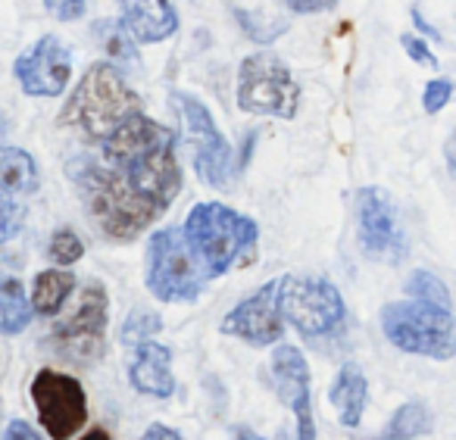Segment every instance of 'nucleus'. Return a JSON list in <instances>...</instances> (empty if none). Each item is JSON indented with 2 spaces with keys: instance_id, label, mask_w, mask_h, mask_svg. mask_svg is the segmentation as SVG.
I'll return each instance as SVG.
<instances>
[{
  "instance_id": "24",
  "label": "nucleus",
  "mask_w": 456,
  "mask_h": 440,
  "mask_svg": "<svg viewBox=\"0 0 456 440\" xmlns=\"http://www.w3.org/2000/svg\"><path fill=\"white\" fill-rule=\"evenodd\" d=\"M94 38L110 53V63H126L138 66V51H134V38L126 32V26L116 20H101L94 26Z\"/></svg>"
},
{
  "instance_id": "27",
  "label": "nucleus",
  "mask_w": 456,
  "mask_h": 440,
  "mask_svg": "<svg viewBox=\"0 0 456 440\" xmlns=\"http://www.w3.org/2000/svg\"><path fill=\"white\" fill-rule=\"evenodd\" d=\"M159 328H163V319H159L153 309H132L126 325H122L119 338H122V344H141V340H151Z\"/></svg>"
},
{
  "instance_id": "38",
  "label": "nucleus",
  "mask_w": 456,
  "mask_h": 440,
  "mask_svg": "<svg viewBox=\"0 0 456 440\" xmlns=\"http://www.w3.org/2000/svg\"><path fill=\"white\" fill-rule=\"evenodd\" d=\"M82 440H110V434H107V431H101V428H94V431H88Z\"/></svg>"
},
{
  "instance_id": "7",
  "label": "nucleus",
  "mask_w": 456,
  "mask_h": 440,
  "mask_svg": "<svg viewBox=\"0 0 456 440\" xmlns=\"http://www.w3.org/2000/svg\"><path fill=\"white\" fill-rule=\"evenodd\" d=\"M238 107L250 116L294 119L300 110V85L288 63L273 51H256L238 66Z\"/></svg>"
},
{
  "instance_id": "16",
  "label": "nucleus",
  "mask_w": 456,
  "mask_h": 440,
  "mask_svg": "<svg viewBox=\"0 0 456 440\" xmlns=\"http://www.w3.org/2000/svg\"><path fill=\"white\" fill-rule=\"evenodd\" d=\"M128 381L138 394L169 400L175 394V375H172V350L157 340L134 344V359L128 369Z\"/></svg>"
},
{
  "instance_id": "17",
  "label": "nucleus",
  "mask_w": 456,
  "mask_h": 440,
  "mask_svg": "<svg viewBox=\"0 0 456 440\" xmlns=\"http://www.w3.org/2000/svg\"><path fill=\"white\" fill-rule=\"evenodd\" d=\"M122 26L134 45H159L178 32V13L172 0H122Z\"/></svg>"
},
{
  "instance_id": "32",
  "label": "nucleus",
  "mask_w": 456,
  "mask_h": 440,
  "mask_svg": "<svg viewBox=\"0 0 456 440\" xmlns=\"http://www.w3.org/2000/svg\"><path fill=\"white\" fill-rule=\"evenodd\" d=\"M285 7L300 16H310V13H325V10L338 7V0H285Z\"/></svg>"
},
{
  "instance_id": "12",
  "label": "nucleus",
  "mask_w": 456,
  "mask_h": 440,
  "mask_svg": "<svg viewBox=\"0 0 456 440\" xmlns=\"http://www.w3.org/2000/svg\"><path fill=\"white\" fill-rule=\"evenodd\" d=\"M32 403L38 409V421L53 440H69L88 421V396L82 381L63 371L41 369L32 378Z\"/></svg>"
},
{
  "instance_id": "22",
  "label": "nucleus",
  "mask_w": 456,
  "mask_h": 440,
  "mask_svg": "<svg viewBox=\"0 0 456 440\" xmlns=\"http://www.w3.org/2000/svg\"><path fill=\"white\" fill-rule=\"evenodd\" d=\"M431 428H435V415H431L428 403L410 400L391 415V421H387L379 437L369 440H419L425 434H431Z\"/></svg>"
},
{
  "instance_id": "19",
  "label": "nucleus",
  "mask_w": 456,
  "mask_h": 440,
  "mask_svg": "<svg viewBox=\"0 0 456 440\" xmlns=\"http://www.w3.org/2000/svg\"><path fill=\"white\" fill-rule=\"evenodd\" d=\"M32 300L22 281L0 265V334H22L32 325Z\"/></svg>"
},
{
  "instance_id": "35",
  "label": "nucleus",
  "mask_w": 456,
  "mask_h": 440,
  "mask_svg": "<svg viewBox=\"0 0 456 440\" xmlns=\"http://www.w3.org/2000/svg\"><path fill=\"white\" fill-rule=\"evenodd\" d=\"M410 20H412V26H416L419 32L425 35V38H435V41H441V35H437V29L431 26V22H425V16H422V10H419V7H412Z\"/></svg>"
},
{
  "instance_id": "2",
  "label": "nucleus",
  "mask_w": 456,
  "mask_h": 440,
  "mask_svg": "<svg viewBox=\"0 0 456 440\" xmlns=\"http://www.w3.org/2000/svg\"><path fill=\"white\" fill-rule=\"evenodd\" d=\"M69 178L76 184L82 207L94 228L110 240H128L141 238L153 222L163 216L157 203H151L144 194L126 182L116 169H110L103 159L94 157H76L69 163Z\"/></svg>"
},
{
  "instance_id": "21",
  "label": "nucleus",
  "mask_w": 456,
  "mask_h": 440,
  "mask_svg": "<svg viewBox=\"0 0 456 440\" xmlns=\"http://www.w3.org/2000/svg\"><path fill=\"white\" fill-rule=\"evenodd\" d=\"M38 188V166L32 153L22 147L0 144V191L10 194H32Z\"/></svg>"
},
{
  "instance_id": "31",
  "label": "nucleus",
  "mask_w": 456,
  "mask_h": 440,
  "mask_svg": "<svg viewBox=\"0 0 456 440\" xmlns=\"http://www.w3.org/2000/svg\"><path fill=\"white\" fill-rule=\"evenodd\" d=\"M88 0H45V10L60 22H76L85 16Z\"/></svg>"
},
{
  "instance_id": "36",
  "label": "nucleus",
  "mask_w": 456,
  "mask_h": 440,
  "mask_svg": "<svg viewBox=\"0 0 456 440\" xmlns=\"http://www.w3.org/2000/svg\"><path fill=\"white\" fill-rule=\"evenodd\" d=\"M444 159H447L450 172L456 175V128L447 134V141H444Z\"/></svg>"
},
{
  "instance_id": "26",
  "label": "nucleus",
  "mask_w": 456,
  "mask_h": 440,
  "mask_svg": "<svg viewBox=\"0 0 456 440\" xmlns=\"http://www.w3.org/2000/svg\"><path fill=\"white\" fill-rule=\"evenodd\" d=\"M47 257H51V263L60 265V269L78 263V259L85 257L82 238H78L72 228H57V232L51 234V240H47Z\"/></svg>"
},
{
  "instance_id": "1",
  "label": "nucleus",
  "mask_w": 456,
  "mask_h": 440,
  "mask_svg": "<svg viewBox=\"0 0 456 440\" xmlns=\"http://www.w3.org/2000/svg\"><path fill=\"white\" fill-rule=\"evenodd\" d=\"M175 141L178 134L172 128L159 126L144 113H134L101 141V159L166 213L182 191Z\"/></svg>"
},
{
  "instance_id": "25",
  "label": "nucleus",
  "mask_w": 456,
  "mask_h": 440,
  "mask_svg": "<svg viewBox=\"0 0 456 440\" xmlns=\"http://www.w3.org/2000/svg\"><path fill=\"white\" fill-rule=\"evenodd\" d=\"M406 297L410 300H419V303H431V306H441V309H450L453 300H450V288L428 269H416L403 284Z\"/></svg>"
},
{
  "instance_id": "39",
  "label": "nucleus",
  "mask_w": 456,
  "mask_h": 440,
  "mask_svg": "<svg viewBox=\"0 0 456 440\" xmlns=\"http://www.w3.org/2000/svg\"><path fill=\"white\" fill-rule=\"evenodd\" d=\"M10 132V126H7V116L0 113V134H7Z\"/></svg>"
},
{
  "instance_id": "5",
  "label": "nucleus",
  "mask_w": 456,
  "mask_h": 440,
  "mask_svg": "<svg viewBox=\"0 0 456 440\" xmlns=\"http://www.w3.org/2000/svg\"><path fill=\"white\" fill-rule=\"evenodd\" d=\"M144 281L163 303H194L209 281V272L184 240L182 228H159L147 240Z\"/></svg>"
},
{
  "instance_id": "4",
  "label": "nucleus",
  "mask_w": 456,
  "mask_h": 440,
  "mask_svg": "<svg viewBox=\"0 0 456 440\" xmlns=\"http://www.w3.org/2000/svg\"><path fill=\"white\" fill-rule=\"evenodd\" d=\"M141 113V97L126 82L116 63H94L76 85L72 97L60 113V126L76 128L88 141L101 144L128 116Z\"/></svg>"
},
{
  "instance_id": "8",
  "label": "nucleus",
  "mask_w": 456,
  "mask_h": 440,
  "mask_svg": "<svg viewBox=\"0 0 456 440\" xmlns=\"http://www.w3.org/2000/svg\"><path fill=\"white\" fill-rule=\"evenodd\" d=\"M172 107L182 119V138L188 144L191 163H194L200 182L219 191L232 188L238 175L235 151L219 132L213 113L194 94H184V91H172Z\"/></svg>"
},
{
  "instance_id": "30",
  "label": "nucleus",
  "mask_w": 456,
  "mask_h": 440,
  "mask_svg": "<svg viewBox=\"0 0 456 440\" xmlns=\"http://www.w3.org/2000/svg\"><path fill=\"white\" fill-rule=\"evenodd\" d=\"M400 47H403V53L412 60V63H419V66H425V69H435L437 72V57H435V51H428V45H425L419 35H400Z\"/></svg>"
},
{
  "instance_id": "37",
  "label": "nucleus",
  "mask_w": 456,
  "mask_h": 440,
  "mask_svg": "<svg viewBox=\"0 0 456 440\" xmlns=\"http://www.w3.org/2000/svg\"><path fill=\"white\" fill-rule=\"evenodd\" d=\"M235 440H263V437L256 431H250L248 425H238L235 428Z\"/></svg>"
},
{
  "instance_id": "14",
  "label": "nucleus",
  "mask_w": 456,
  "mask_h": 440,
  "mask_svg": "<svg viewBox=\"0 0 456 440\" xmlns=\"http://www.w3.org/2000/svg\"><path fill=\"white\" fill-rule=\"evenodd\" d=\"M269 384L285 406H291L297 419V440H316L313 421V394H310V363L304 350L294 344H279L269 363Z\"/></svg>"
},
{
  "instance_id": "15",
  "label": "nucleus",
  "mask_w": 456,
  "mask_h": 440,
  "mask_svg": "<svg viewBox=\"0 0 456 440\" xmlns=\"http://www.w3.org/2000/svg\"><path fill=\"white\" fill-rule=\"evenodd\" d=\"M13 76L28 97H60L72 78V53L57 35H45L16 57Z\"/></svg>"
},
{
  "instance_id": "6",
  "label": "nucleus",
  "mask_w": 456,
  "mask_h": 440,
  "mask_svg": "<svg viewBox=\"0 0 456 440\" xmlns=\"http://www.w3.org/2000/svg\"><path fill=\"white\" fill-rule=\"evenodd\" d=\"M381 331L397 350L425 359L456 356V315L419 300H394L381 309Z\"/></svg>"
},
{
  "instance_id": "9",
  "label": "nucleus",
  "mask_w": 456,
  "mask_h": 440,
  "mask_svg": "<svg viewBox=\"0 0 456 440\" xmlns=\"http://www.w3.org/2000/svg\"><path fill=\"white\" fill-rule=\"evenodd\" d=\"M279 309L291 328L304 338H325L347 315L341 290L322 275H281Z\"/></svg>"
},
{
  "instance_id": "34",
  "label": "nucleus",
  "mask_w": 456,
  "mask_h": 440,
  "mask_svg": "<svg viewBox=\"0 0 456 440\" xmlns=\"http://www.w3.org/2000/svg\"><path fill=\"white\" fill-rule=\"evenodd\" d=\"M141 440H184V437L178 431H172L169 425H159L157 421V425H151L144 434H141Z\"/></svg>"
},
{
  "instance_id": "29",
  "label": "nucleus",
  "mask_w": 456,
  "mask_h": 440,
  "mask_svg": "<svg viewBox=\"0 0 456 440\" xmlns=\"http://www.w3.org/2000/svg\"><path fill=\"white\" fill-rule=\"evenodd\" d=\"M453 101V82L450 78H431L428 85H425V91H422V110L428 116H435V113H441L447 103Z\"/></svg>"
},
{
  "instance_id": "20",
  "label": "nucleus",
  "mask_w": 456,
  "mask_h": 440,
  "mask_svg": "<svg viewBox=\"0 0 456 440\" xmlns=\"http://www.w3.org/2000/svg\"><path fill=\"white\" fill-rule=\"evenodd\" d=\"M72 290H76V275L69 269H60L57 265V269L38 272L32 284V297H28L35 315H45V319L57 315L66 306V300L72 297Z\"/></svg>"
},
{
  "instance_id": "10",
  "label": "nucleus",
  "mask_w": 456,
  "mask_h": 440,
  "mask_svg": "<svg viewBox=\"0 0 456 440\" xmlns=\"http://www.w3.org/2000/svg\"><path fill=\"white\" fill-rule=\"evenodd\" d=\"M107 322H110L107 290H103L101 281H88L82 297H78V306L51 328L47 344L66 363L91 365L107 350Z\"/></svg>"
},
{
  "instance_id": "3",
  "label": "nucleus",
  "mask_w": 456,
  "mask_h": 440,
  "mask_svg": "<svg viewBox=\"0 0 456 440\" xmlns=\"http://www.w3.org/2000/svg\"><path fill=\"white\" fill-rule=\"evenodd\" d=\"M182 232L209 278H219L235 265L250 263L260 244V225L219 200L197 203L184 219Z\"/></svg>"
},
{
  "instance_id": "11",
  "label": "nucleus",
  "mask_w": 456,
  "mask_h": 440,
  "mask_svg": "<svg viewBox=\"0 0 456 440\" xmlns=\"http://www.w3.org/2000/svg\"><path fill=\"white\" fill-rule=\"evenodd\" d=\"M356 238L372 263L397 265L410 253V240L385 188L366 184L356 191Z\"/></svg>"
},
{
  "instance_id": "13",
  "label": "nucleus",
  "mask_w": 456,
  "mask_h": 440,
  "mask_svg": "<svg viewBox=\"0 0 456 440\" xmlns=\"http://www.w3.org/2000/svg\"><path fill=\"white\" fill-rule=\"evenodd\" d=\"M222 334L238 338L250 346H273L285 338V315L279 309V278L248 294L228 309L219 325Z\"/></svg>"
},
{
  "instance_id": "18",
  "label": "nucleus",
  "mask_w": 456,
  "mask_h": 440,
  "mask_svg": "<svg viewBox=\"0 0 456 440\" xmlns=\"http://www.w3.org/2000/svg\"><path fill=\"white\" fill-rule=\"evenodd\" d=\"M329 400L335 406L338 419L344 428H356L366 415V400H369V381L362 375V369L356 363H344L338 369L335 381L329 387Z\"/></svg>"
},
{
  "instance_id": "40",
  "label": "nucleus",
  "mask_w": 456,
  "mask_h": 440,
  "mask_svg": "<svg viewBox=\"0 0 456 440\" xmlns=\"http://www.w3.org/2000/svg\"><path fill=\"white\" fill-rule=\"evenodd\" d=\"M116 4H122V0H116Z\"/></svg>"
},
{
  "instance_id": "23",
  "label": "nucleus",
  "mask_w": 456,
  "mask_h": 440,
  "mask_svg": "<svg viewBox=\"0 0 456 440\" xmlns=\"http://www.w3.org/2000/svg\"><path fill=\"white\" fill-rule=\"evenodd\" d=\"M235 20H238V26H241V32L260 47L275 45V41L288 32V22L275 13H266V10H241L238 7Z\"/></svg>"
},
{
  "instance_id": "33",
  "label": "nucleus",
  "mask_w": 456,
  "mask_h": 440,
  "mask_svg": "<svg viewBox=\"0 0 456 440\" xmlns=\"http://www.w3.org/2000/svg\"><path fill=\"white\" fill-rule=\"evenodd\" d=\"M4 440H45L38 431H35L28 421H22V419H16V421H10L7 425V431H4Z\"/></svg>"
},
{
  "instance_id": "28",
  "label": "nucleus",
  "mask_w": 456,
  "mask_h": 440,
  "mask_svg": "<svg viewBox=\"0 0 456 440\" xmlns=\"http://www.w3.org/2000/svg\"><path fill=\"white\" fill-rule=\"evenodd\" d=\"M22 222H26V207L20 194L0 191V244H10L22 232Z\"/></svg>"
}]
</instances>
